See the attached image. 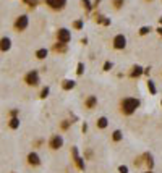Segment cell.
Wrapping results in <instances>:
<instances>
[{
  "mask_svg": "<svg viewBox=\"0 0 162 173\" xmlns=\"http://www.w3.org/2000/svg\"><path fill=\"white\" fill-rule=\"evenodd\" d=\"M141 105V100L136 99V97H125L122 99L120 102V112L123 115H127V117H130V115H133Z\"/></svg>",
  "mask_w": 162,
  "mask_h": 173,
  "instance_id": "1",
  "label": "cell"
},
{
  "mask_svg": "<svg viewBox=\"0 0 162 173\" xmlns=\"http://www.w3.org/2000/svg\"><path fill=\"white\" fill-rule=\"evenodd\" d=\"M24 83L28 86H31V88H36V86H39L41 83V78H39V71L37 70H31V71H28L26 76H24Z\"/></svg>",
  "mask_w": 162,
  "mask_h": 173,
  "instance_id": "2",
  "label": "cell"
},
{
  "mask_svg": "<svg viewBox=\"0 0 162 173\" xmlns=\"http://www.w3.org/2000/svg\"><path fill=\"white\" fill-rule=\"evenodd\" d=\"M71 157H73V162H75L76 168L81 170V171L86 170V163H84V159L80 155V150H78V147H76V146L71 147Z\"/></svg>",
  "mask_w": 162,
  "mask_h": 173,
  "instance_id": "3",
  "label": "cell"
},
{
  "mask_svg": "<svg viewBox=\"0 0 162 173\" xmlns=\"http://www.w3.org/2000/svg\"><path fill=\"white\" fill-rule=\"evenodd\" d=\"M70 41H71V31L68 28H59V31H57V42L68 45Z\"/></svg>",
  "mask_w": 162,
  "mask_h": 173,
  "instance_id": "4",
  "label": "cell"
},
{
  "mask_svg": "<svg viewBox=\"0 0 162 173\" xmlns=\"http://www.w3.org/2000/svg\"><path fill=\"white\" fill-rule=\"evenodd\" d=\"M13 26H15V29H16L18 33L24 31L26 28L29 26V16H28V15H20V16L15 20V24H13Z\"/></svg>",
  "mask_w": 162,
  "mask_h": 173,
  "instance_id": "5",
  "label": "cell"
},
{
  "mask_svg": "<svg viewBox=\"0 0 162 173\" xmlns=\"http://www.w3.org/2000/svg\"><path fill=\"white\" fill-rule=\"evenodd\" d=\"M63 136L62 134H54V136L49 139V147L52 149V150H59V149H62L63 147Z\"/></svg>",
  "mask_w": 162,
  "mask_h": 173,
  "instance_id": "6",
  "label": "cell"
},
{
  "mask_svg": "<svg viewBox=\"0 0 162 173\" xmlns=\"http://www.w3.org/2000/svg\"><path fill=\"white\" fill-rule=\"evenodd\" d=\"M112 47L115 50H123L127 47V37L123 34H117L115 37L112 39Z\"/></svg>",
  "mask_w": 162,
  "mask_h": 173,
  "instance_id": "7",
  "label": "cell"
},
{
  "mask_svg": "<svg viewBox=\"0 0 162 173\" xmlns=\"http://www.w3.org/2000/svg\"><path fill=\"white\" fill-rule=\"evenodd\" d=\"M45 3L49 8H52L54 12H60L65 8L66 5V0H45Z\"/></svg>",
  "mask_w": 162,
  "mask_h": 173,
  "instance_id": "8",
  "label": "cell"
},
{
  "mask_svg": "<svg viewBox=\"0 0 162 173\" xmlns=\"http://www.w3.org/2000/svg\"><path fill=\"white\" fill-rule=\"evenodd\" d=\"M26 160H28V163H29L31 167H39V165H41V157H39V154L34 152V150L28 154Z\"/></svg>",
  "mask_w": 162,
  "mask_h": 173,
  "instance_id": "9",
  "label": "cell"
},
{
  "mask_svg": "<svg viewBox=\"0 0 162 173\" xmlns=\"http://www.w3.org/2000/svg\"><path fill=\"white\" fill-rule=\"evenodd\" d=\"M97 95H94V94H91V95H88L86 99H84V107H86L88 110H92V109H96L97 107Z\"/></svg>",
  "mask_w": 162,
  "mask_h": 173,
  "instance_id": "10",
  "label": "cell"
},
{
  "mask_svg": "<svg viewBox=\"0 0 162 173\" xmlns=\"http://www.w3.org/2000/svg\"><path fill=\"white\" fill-rule=\"evenodd\" d=\"M144 74V68L141 65H133L131 66V71H130V76L131 78H139V76Z\"/></svg>",
  "mask_w": 162,
  "mask_h": 173,
  "instance_id": "11",
  "label": "cell"
},
{
  "mask_svg": "<svg viewBox=\"0 0 162 173\" xmlns=\"http://www.w3.org/2000/svg\"><path fill=\"white\" fill-rule=\"evenodd\" d=\"M12 49V39L10 37H2V39H0V50L2 52H8Z\"/></svg>",
  "mask_w": 162,
  "mask_h": 173,
  "instance_id": "12",
  "label": "cell"
},
{
  "mask_svg": "<svg viewBox=\"0 0 162 173\" xmlns=\"http://www.w3.org/2000/svg\"><path fill=\"white\" fill-rule=\"evenodd\" d=\"M52 50H54L55 53H65L66 50H68V45H66V44H62V42H55L54 47H52Z\"/></svg>",
  "mask_w": 162,
  "mask_h": 173,
  "instance_id": "13",
  "label": "cell"
},
{
  "mask_svg": "<svg viewBox=\"0 0 162 173\" xmlns=\"http://www.w3.org/2000/svg\"><path fill=\"white\" fill-rule=\"evenodd\" d=\"M96 126H97V130H106L109 126V118L107 117H99L96 120Z\"/></svg>",
  "mask_w": 162,
  "mask_h": 173,
  "instance_id": "14",
  "label": "cell"
},
{
  "mask_svg": "<svg viewBox=\"0 0 162 173\" xmlns=\"http://www.w3.org/2000/svg\"><path fill=\"white\" fill-rule=\"evenodd\" d=\"M75 86H76L75 79H63L62 81V89L63 91H71V89H75Z\"/></svg>",
  "mask_w": 162,
  "mask_h": 173,
  "instance_id": "15",
  "label": "cell"
},
{
  "mask_svg": "<svg viewBox=\"0 0 162 173\" xmlns=\"http://www.w3.org/2000/svg\"><path fill=\"white\" fill-rule=\"evenodd\" d=\"M47 55H49V50H47L45 47H42V49H37V50H36V59H37V60H44Z\"/></svg>",
  "mask_w": 162,
  "mask_h": 173,
  "instance_id": "16",
  "label": "cell"
},
{
  "mask_svg": "<svg viewBox=\"0 0 162 173\" xmlns=\"http://www.w3.org/2000/svg\"><path fill=\"white\" fill-rule=\"evenodd\" d=\"M8 126H10L12 130H18V128H20V118H18V117H12L10 121H8Z\"/></svg>",
  "mask_w": 162,
  "mask_h": 173,
  "instance_id": "17",
  "label": "cell"
},
{
  "mask_svg": "<svg viewBox=\"0 0 162 173\" xmlns=\"http://www.w3.org/2000/svg\"><path fill=\"white\" fill-rule=\"evenodd\" d=\"M148 91L151 95H156L157 94V88H156V83L152 79H148Z\"/></svg>",
  "mask_w": 162,
  "mask_h": 173,
  "instance_id": "18",
  "label": "cell"
},
{
  "mask_svg": "<svg viewBox=\"0 0 162 173\" xmlns=\"http://www.w3.org/2000/svg\"><path fill=\"white\" fill-rule=\"evenodd\" d=\"M112 141L113 142H120V141H123V133L120 131V130H115L112 133Z\"/></svg>",
  "mask_w": 162,
  "mask_h": 173,
  "instance_id": "19",
  "label": "cell"
},
{
  "mask_svg": "<svg viewBox=\"0 0 162 173\" xmlns=\"http://www.w3.org/2000/svg\"><path fill=\"white\" fill-rule=\"evenodd\" d=\"M144 159H146V165H148V168L149 170H152V168H154V159H152V155H151V154H144Z\"/></svg>",
  "mask_w": 162,
  "mask_h": 173,
  "instance_id": "20",
  "label": "cell"
},
{
  "mask_svg": "<svg viewBox=\"0 0 162 173\" xmlns=\"http://www.w3.org/2000/svg\"><path fill=\"white\" fill-rule=\"evenodd\" d=\"M81 5H83V8H84V12H86V13H89V12L92 10L91 0H81Z\"/></svg>",
  "mask_w": 162,
  "mask_h": 173,
  "instance_id": "21",
  "label": "cell"
},
{
  "mask_svg": "<svg viewBox=\"0 0 162 173\" xmlns=\"http://www.w3.org/2000/svg\"><path fill=\"white\" fill-rule=\"evenodd\" d=\"M83 28H84V20H75V21H73V29L81 31Z\"/></svg>",
  "mask_w": 162,
  "mask_h": 173,
  "instance_id": "22",
  "label": "cell"
},
{
  "mask_svg": "<svg viewBox=\"0 0 162 173\" xmlns=\"http://www.w3.org/2000/svg\"><path fill=\"white\" fill-rule=\"evenodd\" d=\"M71 125H73L71 120H62V121H60V130H62V131H66V130L71 126Z\"/></svg>",
  "mask_w": 162,
  "mask_h": 173,
  "instance_id": "23",
  "label": "cell"
},
{
  "mask_svg": "<svg viewBox=\"0 0 162 173\" xmlns=\"http://www.w3.org/2000/svg\"><path fill=\"white\" fill-rule=\"evenodd\" d=\"M127 0H112V5L115 10H120V8H123V5H125Z\"/></svg>",
  "mask_w": 162,
  "mask_h": 173,
  "instance_id": "24",
  "label": "cell"
},
{
  "mask_svg": "<svg viewBox=\"0 0 162 173\" xmlns=\"http://www.w3.org/2000/svg\"><path fill=\"white\" fill-rule=\"evenodd\" d=\"M151 31H152V28H151V26H141L138 33H139V36H146V34H149Z\"/></svg>",
  "mask_w": 162,
  "mask_h": 173,
  "instance_id": "25",
  "label": "cell"
},
{
  "mask_svg": "<svg viewBox=\"0 0 162 173\" xmlns=\"http://www.w3.org/2000/svg\"><path fill=\"white\" fill-rule=\"evenodd\" d=\"M49 92H50V88H49V86H45V88H42V91H41V99L49 97Z\"/></svg>",
  "mask_w": 162,
  "mask_h": 173,
  "instance_id": "26",
  "label": "cell"
},
{
  "mask_svg": "<svg viewBox=\"0 0 162 173\" xmlns=\"http://www.w3.org/2000/svg\"><path fill=\"white\" fill-rule=\"evenodd\" d=\"M83 73H84V63H83V62H80V63H78V66H76V74L81 76Z\"/></svg>",
  "mask_w": 162,
  "mask_h": 173,
  "instance_id": "27",
  "label": "cell"
},
{
  "mask_svg": "<svg viewBox=\"0 0 162 173\" xmlns=\"http://www.w3.org/2000/svg\"><path fill=\"white\" fill-rule=\"evenodd\" d=\"M112 66H113V65H112V62H110V60H107V62H104L102 70H104V71H110V70H112Z\"/></svg>",
  "mask_w": 162,
  "mask_h": 173,
  "instance_id": "28",
  "label": "cell"
},
{
  "mask_svg": "<svg viewBox=\"0 0 162 173\" xmlns=\"http://www.w3.org/2000/svg\"><path fill=\"white\" fill-rule=\"evenodd\" d=\"M106 18H107V16H104V15H96V23H97V24H102Z\"/></svg>",
  "mask_w": 162,
  "mask_h": 173,
  "instance_id": "29",
  "label": "cell"
},
{
  "mask_svg": "<svg viewBox=\"0 0 162 173\" xmlns=\"http://www.w3.org/2000/svg\"><path fill=\"white\" fill-rule=\"evenodd\" d=\"M23 2H24L26 5H29L31 8H34V7L37 5V0H23Z\"/></svg>",
  "mask_w": 162,
  "mask_h": 173,
  "instance_id": "30",
  "label": "cell"
},
{
  "mask_svg": "<svg viewBox=\"0 0 162 173\" xmlns=\"http://www.w3.org/2000/svg\"><path fill=\"white\" fill-rule=\"evenodd\" d=\"M118 173H128V167L127 165H120L118 167Z\"/></svg>",
  "mask_w": 162,
  "mask_h": 173,
  "instance_id": "31",
  "label": "cell"
},
{
  "mask_svg": "<svg viewBox=\"0 0 162 173\" xmlns=\"http://www.w3.org/2000/svg\"><path fill=\"white\" fill-rule=\"evenodd\" d=\"M18 115H20V110H18V109H15V110L10 112V117H18Z\"/></svg>",
  "mask_w": 162,
  "mask_h": 173,
  "instance_id": "32",
  "label": "cell"
},
{
  "mask_svg": "<svg viewBox=\"0 0 162 173\" xmlns=\"http://www.w3.org/2000/svg\"><path fill=\"white\" fill-rule=\"evenodd\" d=\"M110 24H112L110 18H106V20H104V23H102V26H110Z\"/></svg>",
  "mask_w": 162,
  "mask_h": 173,
  "instance_id": "33",
  "label": "cell"
},
{
  "mask_svg": "<svg viewBox=\"0 0 162 173\" xmlns=\"http://www.w3.org/2000/svg\"><path fill=\"white\" fill-rule=\"evenodd\" d=\"M81 131H83V133H86V131H88V125H86V123H83V126H81Z\"/></svg>",
  "mask_w": 162,
  "mask_h": 173,
  "instance_id": "34",
  "label": "cell"
},
{
  "mask_svg": "<svg viewBox=\"0 0 162 173\" xmlns=\"http://www.w3.org/2000/svg\"><path fill=\"white\" fill-rule=\"evenodd\" d=\"M42 142H44V141H42V139H37V141H36V142H34V146H41V144H42Z\"/></svg>",
  "mask_w": 162,
  "mask_h": 173,
  "instance_id": "35",
  "label": "cell"
},
{
  "mask_svg": "<svg viewBox=\"0 0 162 173\" xmlns=\"http://www.w3.org/2000/svg\"><path fill=\"white\" fill-rule=\"evenodd\" d=\"M156 31H157V34H159V36L162 37V26H159V28H157V29H156Z\"/></svg>",
  "mask_w": 162,
  "mask_h": 173,
  "instance_id": "36",
  "label": "cell"
},
{
  "mask_svg": "<svg viewBox=\"0 0 162 173\" xmlns=\"http://www.w3.org/2000/svg\"><path fill=\"white\" fill-rule=\"evenodd\" d=\"M99 3H101V0H94V3H92V7H99Z\"/></svg>",
  "mask_w": 162,
  "mask_h": 173,
  "instance_id": "37",
  "label": "cell"
},
{
  "mask_svg": "<svg viewBox=\"0 0 162 173\" xmlns=\"http://www.w3.org/2000/svg\"><path fill=\"white\" fill-rule=\"evenodd\" d=\"M151 73V68H144V74H149Z\"/></svg>",
  "mask_w": 162,
  "mask_h": 173,
  "instance_id": "38",
  "label": "cell"
},
{
  "mask_svg": "<svg viewBox=\"0 0 162 173\" xmlns=\"http://www.w3.org/2000/svg\"><path fill=\"white\" fill-rule=\"evenodd\" d=\"M159 24H160V26H162V16H160V18H159Z\"/></svg>",
  "mask_w": 162,
  "mask_h": 173,
  "instance_id": "39",
  "label": "cell"
},
{
  "mask_svg": "<svg viewBox=\"0 0 162 173\" xmlns=\"http://www.w3.org/2000/svg\"><path fill=\"white\" fill-rule=\"evenodd\" d=\"M144 173H154V171H152V170H148V171H144Z\"/></svg>",
  "mask_w": 162,
  "mask_h": 173,
  "instance_id": "40",
  "label": "cell"
},
{
  "mask_svg": "<svg viewBox=\"0 0 162 173\" xmlns=\"http://www.w3.org/2000/svg\"><path fill=\"white\" fill-rule=\"evenodd\" d=\"M146 2H152V0H146Z\"/></svg>",
  "mask_w": 162,
  "mask_h": 173,
  "instance_id": "41",
  "label": "cell"
},
{
  "mask_svg": "<svg viewBox=\"0 0 162 173\" xmlns=\"http://www.w3.org/2000/svg\"><path fill=\"white\" fill-rule=\"evenodd\" d=\"M160 105H162V100H160Z\"/></svg>",
  "mask_w": 162,
  "mask_h": 173,
  "instance_id": "42",
  "label": "cell"
},
{
  "mask_svg": "<svg viewBox=\"0 0 162 173\" xmlns=\"http://www.w3.org/2000/svg\"><path fill=\"white\" fill-rule=\"evenodd\" d=\"M12 173H16V171H12Z\"/></svg>",
  "mask_w": 162,
  "mask_h": 173,
  "instance_id": "43",
  "label": "cell"
}]
</instances>
